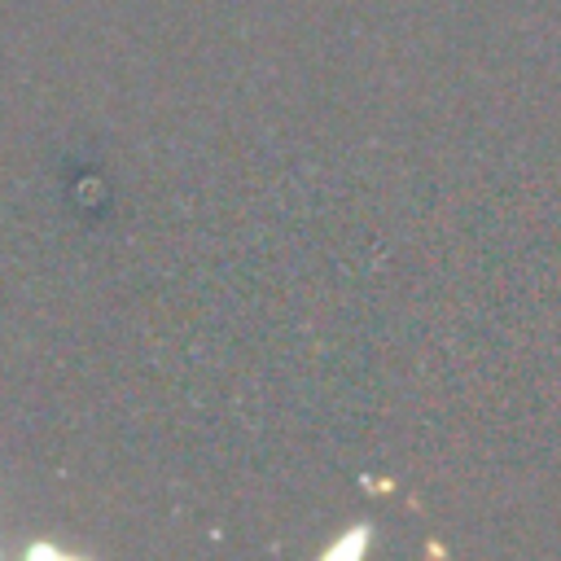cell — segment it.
<instances>
[{
  "mask_svg": "<svg viewBox=\"0 0 561 561\" xmlns=\"http://www.w3.org/2000/svg\"><path fill=\"white\" fill-rule=\"evenodd\" d=\"M359 543H364V530H359V539L342 535V543H337V548H329V557H342V552H351V557H355V552H359Z\"/></svg>",
  "mask_w": 561,
  "mask_h": 561,
  "instance_id": "1",
  "label": "cell"
}]
</instances>
